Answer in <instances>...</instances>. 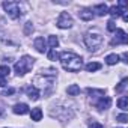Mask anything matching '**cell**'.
Masks as SVG:
<instances>
[{
  "label": "cell",
  "instance_id": "6da1fadb",
  "mask_svg": "<svg viewBox=\"0 0 128 128\" xmlns=\"http://www.w3.org/2000/svg\"><path fill=\"white\" fill-rule=\"evenodd\" d=\"M59 60L62 63V66L65 71L70 72H78L83 68V59L80 56H77L76 53L71 51H63L59 54Z\"/></svg>",
  "mask_w": 128,
  "mask_h": 128
},
{
  "label": "cell",
  "instance_id": "7a4b0ae2",
  "mask_svg": "<svg viewBox=\"0 0 128 128\" xmlns=\"http://www.w3.org/2000/svg\"><path fill=\"white\" fill-rule=\"evenodd\" d=\"M102 41H104L102 35H101L100 32H96V30L88 32V33L84 35V44H86V47H88L90 51L98 50V48L102 45Z\"/></svg>",
  "mask_w": 128,
  "mask_h": 128
},
{
  "label": "cell",
  "instance_id": "3957f363",
  "mask_svg": "<svg viewBox=\"0 0 128 128\" xmlns=\"http://www.w3.org/2000/svg\"><path fill=\"white\" fill-rule=\"evenodd\" d=\"M33 63H35V59L32 56H23L20 59V62H17L15 65H14V70H15V74L18 77L27 74L32 68H33Z\"/></svg>",
  "mask_w": 128,
  "mask_h": 128
},
{
  "label": "cell",
  "instance_id": "277c9868",
  "mask_svg": "<svg viewBox=\"0 0 128 128\" xmlns=\"http://www.w3.org/2000/svg\"><path fill=\"white\" fill-rule=\"evenodd\" d=\"M3 9L6 11V14L12 18V20H17L23 15V11H21V5L18 2H3Z\"/></svg>",
  "mask_w": 128,
  "mask_h": 128
},
{
  "label": "cell",
  "instance_id": "5b68a950",
  "mask_svg": "<svg viewBox=\"0 0 128 128\" xmlns=\"http://www.w3.org/2000/svg\"><path fill=\"white\" fill-rule=\"evenodd\" d=\"M72 24H74V20L68 12H62L57 18V21H56V26L59 29H71Z\"/></svg>",
  "mask_w": 128,
  "mask_h": 128
},
{
  "label": "cell",
  "instance_id": "8992f818",
  "mask_svg": "<svg viewBox=\"0 0 128 128\" xmlns=\"http://www.w3.org/2000/svg\"><path fill=\"white\" fill-rule=\"evenodd\" d=\"M116 32V35H114V38L112 39V45H124V44H126L128 42V35L125 33V30H122V29H116L114 30Z\"/></svg>",
  "mask_w": 128,
  "mask_h": 128
},
{
  "label": "cell",
  "instance_id": "52a82bcc",
  "mask_svg": "<svg viewBox=\"0 0 128 128\" xmlns=\"http://www.w3.org/2000/svg\"><path fill=\"white\" fill-rule=\"evenodd\" d=\"M110 106H112V98L110 96H102V98H100L96 102H95V107L98 108V110H107V108H110Z\"/></svg>",
  "mask_w": 128,
  "mask_h": 128
},
{
  "label": "cell",
  "instance_id": "ba28073f",
  "mask_svg": "<svg viewBox=\"0 0 128 128\" xmlns=\"http://www.w3.org/2000/svg\"><path fill=\"white\" fill-rule=\"evenodd\" d=\"M33 45H35V48H36L38 53H45V51H47V42H45L44 38H41V36L35 39Z\"/></svg>",
  "mask_w": 128,
  "mask_h": 128
},
{
  "label": "cell",
  "instance_id": "9c48e42d",
  "mask_svg": "<svg viewBox=\"0 0 128 128\" xmlns=\"http://www.w3.org/2000/svg\"><path fill=\"white\" fill-rule=\"evenodd\" d=\"M12 112H14L15 114H26V113H29V106H27V104H24V102L15 104V106H14V108H12Z\"/></svg>",
  "mask_w": 128,
  "mask_h": 128
},
{
  "label": "cell",
  "instance_id": "30bf717a",
  "mask_svg": "<svg viewBox=\"0 0 128 128\" xmlns=\"http://www.w3.org/2000/svg\"><path fill=\"white\" fill-rule=\"evenodd\" d=\"M26 92H27V96H29L32 101L39 100V89H38V88L30 86V88H27V89H26Z\"/></svg>",
  "mask_w": 128,
  "mask_h": 128
},
{
  "label": "cell",
  "instance_id": "8fae6325",
  "mask_svg": "<svg viewBox=\"0 0 128 128\" xmlns=\"http://www.w3.org/2000/svg\"><path fill=\"white\" fill-rule=\"evenodd\" d=\"M94 12H96V15H100V17H104L108 12V8L104 3H100V5H95L94 6Z\"/></svg>",
  "mask_w": 128,
  "mask_h": 128
},
{
  "label": "cell",
  "instance_id": "7c38bea8",
  "mask_svg": "<svg viewBox=\"0 0 128 128\" xmlns=\"http://www.w3.org/2000/svg\"><path fill=\"white\" fill-rule=\"evenodd\" d=\"M78 17L84 21H90L94 18V12H92V9H82L78 12Z\"/></svg>",
  "mask_w": 128,
  "mask_h": 128
},
{
  "label": "cell",
  "instance_id": "4fadbf2b",
  "mask_svg": "<svg viewBox=\"0 0 128 128\" xmlns=\"http://www.w3.org/2000/svg\"><path fill=\"white\" fill-rule=\"evenodd\" d=\"M30 118H32V120H35V122H39V120L42 119V110H41L39 107H36V108H32V112H30Z\"/></svg>",
  "mask_w": 128,
  "mask_h": 128
},
{
  "label": "cell",
  "instance_id": "5bb4252c",
  "mask_svg": "<svg viewBox=\"0 0 128 128\" xmlns=\"http://www.w3.org/2000/svg\"><path fill=\"white\" fill-rule=\"evenodd\" d=\"M88 94L90 95V98H102V96H106V92L104 90H101V89H88Z\"/></svg>",
  "mask_w": 128,
  "mask_h": 128
},
{
  "label": "cell",
  "instance_id": "9a60e30c",
  "mask_svg": "<svg viewBox=\"0 0 128 128\" xmlns=\"http://www.w3.org/2000/svg\"><path fill=\"white\" fill-rule=\"evenodd\" d=\"M98 70H101V63H98V62H90V63L86 65V71L88 72H95Z\"/></svg>",
  "mask_w": 128,
  "mask_h": 128
},
{
  "label": "cell",
  "instance_id": "2e32d148",
  "mask_svg": "<svg viewBox=\"0 0 128 128\" xmlns=\"http://www.w3.org/2000/svg\"><path fill=\"white\" fill-rule=\"evenodd\" d=\"M125 12H126V11H120V9H119L118 6H112V8H108V12H107V14H110V15H112L113 18H114V17H119V15H124Z\"/></svg>",
  "mask_w": 128,
  "mask_h": 128
},
{
  "label": "cell",
  "instance_id": "e0dca14e",
  "mask_svg": "<svg viewBox=\"0 0 128 128\" xmlns=\"http://www.w3.org/2000/svg\"><path fill=\"white\" fill-rule=\"evenodd\" d=\"M118 62H119V56L114 54V53H112V54H108L106 57V63H107V65H114V63H118Z\"/></svg>",
  "mask_w": 128,
  "mask_h": 128
},
{
  "label": "cell",
  "instance_id": "ac0fdd59",
  "mask_svg": "<svg viewBox=\"0 0 128 128\" xmlns=\"http://www.w3.org/2000/svg\"><path fill=\"white\" fill-rule=\"evenodd\" d=\"M66 92H68L70 96H77V95L80 94V88H78L77 84H71V86L66 89Z\"/></svg>",
  "mask_w": 128,
  "mask_h": 128
},
{
  "label": "cell",
  "instance_id": "d6986e66",
  "mask_svg": "<svg viewBox=\"0 0 128 128\" xmlns=\"http://www.w3.org/2000/svg\"><path fill=\"white\" fill-rule=\"evenodd\" d=\"M48 45H50L51 50H56L57 45H59V39H57V36H54V35L48 36Z\"/></svg>",
  "mask_w": 128,
  "mask_h": 128
},
{
  "label": "cell",
  "instance_id": "ffe728a7",
  "mask_svg": "<svg viewBox=\"0 0 128 128\" xmlns=\"http://www.w3.org/2000/svg\"><path fill=\"white\" fill-rule=\"evenodd\" d=\"M118 107L122 108V110H126V108H128V98H126V96L119 98V100H118Z\"/></svg>",
  "mask_w": 128,
  "mask_h": 128
},
{
  "label": "cell",
  "instance_id": "44dd1931",
  "mask_svg": "<svg viewBox=\"0 0 128 128\" xmlns=\"http://www.w3.org/2000/svg\"><path fill=\"white\" fill-rule=\"evenodd\" d=\"M9 72H11V70L8 65H0V77H6V76H9Z\"/></svg>",
  "mask_w": 128,
  "mask_h": 128
},
{
  "label": "cell",
  "instance_id": "7402d4cb",
  "mask_svg": "<svg viewBox=\"0 0 128 128\" xmlns=\"http://www.w3.org/2000/svg\"><path fill=\"white\" fill-rule=\"evenodd\" d=\"M126 82H128V80H126V78H124V80H122V82H120V83H119V84H118L116 88H114V90H116L118 94H120V92H124V89L126 88Z\"/></svg>",
  "mask_w": 128,
  "mask_h": 128
},
{
  "label": "cell",
  "instance_id": "603a6c76",
  "mask_svg": "<svg viewBox=\"0 0 128 128\" xmlns=\"http://www.w3.org/2000/svg\"><path fill=\"white\" fill-rule=\"evenodd\" d=\"M47 56H48V59H50V60H57V59H59V54H57V51H56V50H51V48L48 50Z\"/></svg>",
  "mask_w": 128,
  "mask_h": 128
},
{
  "label": "cell",
  "instance_id": "cb8c5ba5",
  "mask_svg": "<svg viewBox=\"0 0 128 128\" xmlns=\"http://www.w3.org/2000/svg\"><path fill=\"white\" fill-rule=\"evenodd\" d=\"M107 30H108V32H114V30H116V21H114V20H110V21L107 23Z\"/></svg>",
  "mask_w": 128,
  "mask_h": 128
},
{
  "label": "cell",
  "instance_id": "d4e9b609",
  "mask_svg": "<svg viewBox=\"0 0 128 128\" xmlns=\"http://www.w3.org/2000/svg\"><path fill=\"white\" fill-rule=\"evenodd\" d=\"M116 120H119V122H122V124H125V122H128V114H126V113H122V114H118V116H116Z\"/></svg>",
  "mask_w": 128,
  "mask_h": 128
},
{
  "label": "cell",
  "instance_id": "484cf974",
  "mask_svg": "<svg viewBox=\"0 0 128 128\" xmlns=\"http://www.w3.org/2000/svg\"><path fill=\"white\" fill-rule=\"evenodd\" d=\"M32 30H33V26H32V23H30V21H27V23L24 24V33H26V35H29V33H32Z\"/></svg>",
  "mask_w": 128,
  "mask_h": 128
},
{
  "label": "cell",
  "instance_id": "4316f807",
  "mask_svg": "<svg viewBox=\"0 0 128 128\" xmlns=\"http://www.w3.org/2000/svg\"><path fill=\"white\" fill-rule=\"evenodd\" d=\"M89 128H104V125L100 124V122H96V120H90L89 122Z\"/></svg>",
  "mask_w": 128,
  "mask_h": 128
},
{
  "label": "cell",
  "instance_id": "83f0119b",
  "mask_svg": "<svg viewBox=\"0 0 128 128\" xmlns=\"http://www.w3.org/2000/svg\"><path fill=\"white\" fill-rule=\"evenodd\" d=\"M14 92H15V89H12V88H11V89H6V90H3V92H2V95L8 96V95H12Z\"/></svg>",
  "mask_w": 128,
  "mask_h": 128
},
{
  "label": "cell",
  "instance_id": "f1b7e54d",
  "mask_svg": "<svg viewBox=\"0 0 128 128\" xmlns=\"http://www.w3.org/2000/svg\"><path fill=\"white\" fill-rule=\"evenodd\" d=\"M5 86H6V78L0 77V88H5Z\"/></svg>",
  "mask_w": 128,
  "mask_h": 128
},
{
  "label": "cell",
  "instance_id": "f546056e",
  "mask_svg": "<svg viewBox=\"0 0 128 128\" xmlns=\"http://www.w3.org/2000/svg\"><path fill=\"white\" fill-rule=\"evenodd\" d=\"M126 59H128V56H126V53H124V54H122V60H124L125 63H128V60H126Z\"/></svg>",
  "mask_w": 128,
  "mask_h": 128
},
{
  "label": "cell",
  "instance_id": "4dcf8cb0",
  "mask_svg": "<svg viewBox=\"0 0 128 128\" xmlns=\"http://www.w3.org/2000/svg\"><path fill=\"white\" fill-rule=\"evenodd\" d=\"M2 36H3V30H2V29H0V38H2Z\"/></svg>",
  "mask_w": 128,
  "mask_h": 128
}]
</instances>
